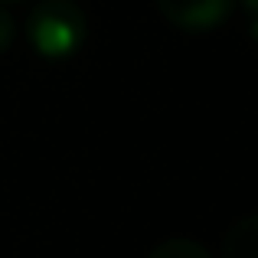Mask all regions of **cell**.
<instances>
[{
  "mask_svg": "<svg viewBox=\"0 0 258 258\" xmlns=\"http://www.w3.org/2000/svg\"><path fill=\"white\" fill-rule=\"evenodd\" d=\"M151 258H209V252L193 239H167L151 252Z\"/></svg>",
  "mask_w": 258,
  "mask_h": 258,
  "instance_id": "277c9868",
  "label": "cell"
},
{
  "mask_svg": "<svg viewBox=\"0 0 258 258\" xmlns=\"http://www.w3.org/2000/svg\"><path fill=\"white\" fill-rule=\"evenodd\" d=\"M13 33H17V26H13V17L0 7V52L7 49V46L13 43Z\"/></svg>",
  "mask_w": 258,
  "mask_h": 258,
  "instance_id": "5b68a950",
  "label": "cell"
},
{
  "mask_svg": "<svg viewBox=\"0 0 258 258\" xmlns=\"http://www.w3.org/2000/svg\"><path fill=\"white\" fill-rule=\"evenodd\" d=\"M157 10L186 33H206L232 10V0H157Z\"/></svg>",
  "mask_w": 258,
  "mask_h": 258,
  "instance_id": "7a4b0ae2",
  "label": "cell"
},
{
  "mask_svg": "<svg viewBox=\"0 0 258 258\" xmlns=\"http://www.w3.org/2000/svg\"><path fill=\"white\" fill-rule=\"evenodd\" d=\"M26 39L43 59H69L85 39V13L72 0H43L30 10Z\"/></svg>",
  "mask_w": 258,
  "mask_h": 258,
  "instance_id": "6da1fadb",
  "label": "cell"
},
{
  "mask_svg": "<svg viewBox=\"0 0 258 258\" xmlns=\"http://www.w3.org/2000/svg\"><path fill=\"white\" fill-rule=\"evenodd\" d=\"M222 258H258V216H242L222 239Z\"/></svg>",
  "mask_w": 258,
  "mask_h": 258,
  "instance_id": "3957f363",
  "label": "cell"
}]
</instances>
